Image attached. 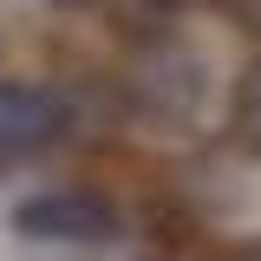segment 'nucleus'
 <instances>
[{"mask_svg": "<svg viewBox=\"0 0 261 261\" xmlns=\"http://www.w3.org/2000/svg\"><path fill=\"white\" fill-rule=\"evenodd\" d=\"M118 98L137 124L150 130H190L209 105V59L196 53L190 39L157 33L144 39L124 65H118Z\"/></svg>", "mask_w": 261, "mask_h": 261, "instance_id": "nucleus-1", "label": "nucleus"}, {"mask_svg": "<svg viewBox=\"0 0 261 261\" xmlns=\"http://www.w3.org/2000/svg\"><path fill=\"white\" fill-rule=\"evenodd\" d=\"M13 235L39 242V248H111L124 242V209L105 190H33L27 202H13Z\"/></svg>", "mask_w": 261, "mask_h": 261, "instance_id": "nucleus-2", "label": "nucleus"}, {"mask_svg": "<svg viewBox=\"0 0 261 261\" xmlns=\"http://www.w3.org/2000/svg\"><path fill=\"white\" fill-rule=\"evenodd\" d=\"M72 137V98L39 79H0V163H33Z\"/></svg>", "mask_w": 261, "mask_h": 261, "instance_id": "nucleus-3", "label": "nucleus"}, {"mask_svg": "<svg viewBox=\"0 0 261 261\" xmlns=\"http://www.w3.org/2000/svg\"><path fill=\"white\" fill-rule=\"evenodd\" d=\"M228 144H235L242 157H261V53L242 65L235 85H228Z\"/></svg>", "mask_w": 261, "mask_h": 261, "instance_id": "nucleus-4", "label": "nucleus"}, {"mask_svg": "<svg viewBox=\"0 0 261 261\" xmlns=\"http://www.w3.org/2000/svg\"><path fill=\"white\" fill-rule=\"evenodd\" d=\"M222 13H228L242 33H255V39H261V0H222Z\"/></svg>", "mask_w": 261, "mask_h": 261, "instance_id": "nucleus-5", "label": "nucleus"}, {"mask_svg": "<svg viewBox=\"0 0 261 261\" xmlns=\"http://www.w3.org/2000/svg\"><path fill=\"white\" fill-rule=\"evenodd\" d=\"M242 261H261V242H248V248H242Z\"/></svg>", "mask_w": 261, "mask_h": 261, "instance_id": "nucleus-6", "label": "nucleus"}, {"mask_svg": "<svg viewBox=\"0 0 261 261\" xmlns=\"http://www.w3.org/2000/svg\"><path fill=\"white\" fill-rule=\"evenodd\" d=\"M150 7H190V0H150Z\"/></svg>", "mask_w": 261, "mask_h": 261, "instance_id": "nucleus-7", "label": "nucleus"}, {"mask_svg": "<svg viewBox=\"0 0 261 261\" xmlns=\"http://www.w3.org/2000/svg\"><path fill=\"white\" fill-rule=\"evenodd\" d=\"M59 7H85V0H59Z\"/></svg>", "mask_w": 261, "mask_h": 261, "instance_id": "nucleus-8", "label": "nucleus"}]
</instances>
